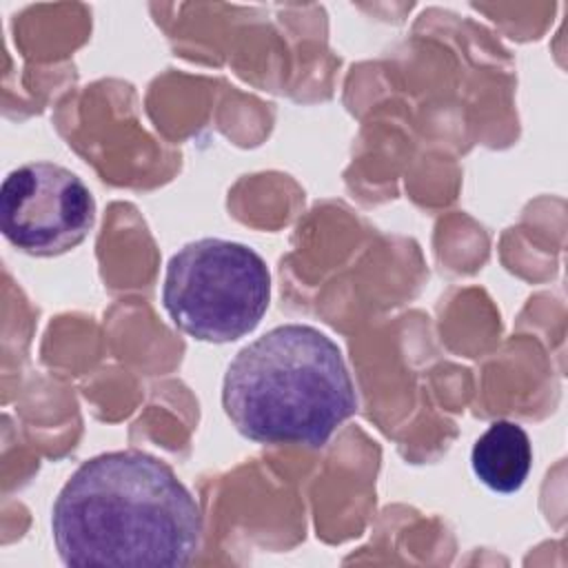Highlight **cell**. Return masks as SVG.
Wrapping results in <instances>:
<instances>
[{
  "mask_svg": "<svg viewBox=\"0 0 568 568\" xmlns=\"http://www.w3.org/2000/svg\"><path fill=\"white\" fill-rule=\"evenodd\" d=\"M55 550L67 566L180 568L202 541V513L178 475L142 450L87 459L51 510Z\"/></svg>",
  "mask_w": 568,
  "mask_h": 568,
  "instance_id": "1",
  "label": "cell"
},
{
  "mask_svg": "<svg viewBox=\"0 0 568 568\" xmlns=\"http://www.w3.org/2000/svg\"><path fill=\"white\" fill-rule=\"evenodd\" d=\"M222 406L246 439L320 448L355 415L357 395L342 351L326 333L284 324L231 359Z\"/></svg>",
  "mask_w": 568,
  "mask_h": 568,
  "instance_id": "2",
  "label": "cell"
},
{
  "mask_svg": "<svg viewBox=\"0 0 568 568\" xmlns=\"http://www.w3.org/2000/svg\"><path fill=\"white\" fill-rule=\"evenodd\" d=\"M271 300V273L251 246L202 237L184 244L166 264L162 302L186 335L226 344L248 335Z\"/></svg>",
  "mask_w": 568,
  "mask_h": 568,
  "instance_id": "3",
  "label": "cell"
},
{
  "mask_svg": "<svg viewBox=\"0 0 568 568\" xmlns=\"http://www.w3.org/2000/svg\"><path fill=\"white\" fill-rule=\"evenodd\" d=\"M95 222L87 184L55 162L13 169L0 189V226L22 253L51 257L78 246Z\"/></svg>",
  "mask_w": 568,
  "mask_h": 568,
  "instance_id": "4",
  "label": "cell"
},
{
  "mask_svg": "<svg viewBox=\"0 0 568 568\" xmlns=\"http://www.w3.org/2000/svg\"><path fill=\"white\" fill-rule=\"evenodd\" d=\"M475 477L495 493H517L532 466L528 433L515 422H493L475 442L470 453Z\"/></svg>",
  "mask_w": 568,
  "mask_h": 568,
  "instance_id": "5",
  "label": "cell"
}]
</instances>
